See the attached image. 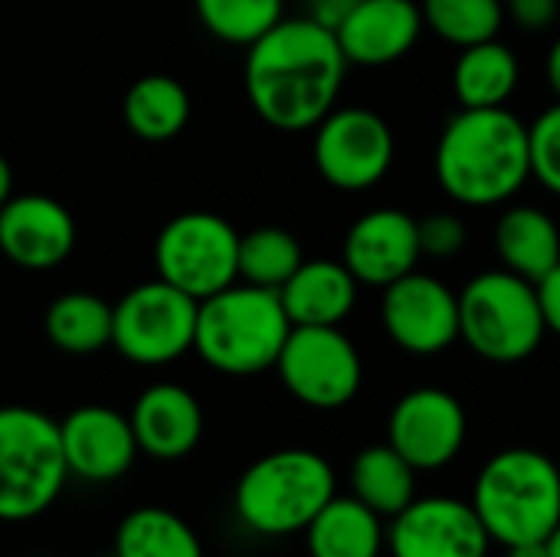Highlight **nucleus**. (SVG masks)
<instances>
[{
	"label": "nucleus",
	"instance_id": "nucleus-1",
	"mask_svg": "<svg viewBox=\"0 0 560 557\" xmlns=\"http://www.w3.org/2000/svg\"><path fill=\"white\" fill-rule=\"evenodd\" d=\"M348 59L338 36L312 16L279 20L249 46L243 82L256 115L279 131L315 128L345 82Z\"/></svg>",
	"mask_w": 560,
	"mask_h": 557
},
{
	"label": "nucleus",
	"instance_id": "nucleus-2",
	"mask_svg": "<svg viewBox=\"0 0 560 557\" xmlns=\"http://www.w3.org/2000/svg\"><path fill=\"white\" fill-rule=\"evenodd\" d=\"M532 177L528 125L509 108H463L436 144V181L463 207H495Z\"/></svg>",
	"mask_w": 560,
	"mask_h": 557
},
{
	"label": "nucleus",
	"instance_id": "nucleus-3",
	"mask_svg": "<svg viewBox=\"0 0 560 557\" xmlns=\"http://www.w3.org/2000/svg\"><path fill=\"white\" fill-rule=\"evenodd\" d=\"M472 509L492 542L512 548L548 542L560 525V469L538 450L495 453L476 476Z\"/></svg>",
	"mask_w": 560,
	"mask_h": 557
},
{
	"label": "nucleus",
	"instance_id": "nucleus-4",
	"mask_svg": "<svg viewBox=\"0 0 560 557\" xmlns=\"http://www.w3.org/2000/svg\"><path fill=\"white\" fill-rule=\"evenodd\" d=\"M292 332L279 292L259 286H230L200 302L194 351L220 374L249 378L276 368Z\"/></svg>",
	"mask_w": 560,
	"mask_h": 557
},
{
	"label": "nucleus",
	"instance_id": "nucleus-5",
	"mask_svg": "<svg viewBox=\"0 0 560 557\" xmlns=\"http://www.w3.org/2000/svg\"><path fill=\"white\" fill-rule=\"evenodd\" d=\"M335 469L312 450H276L256 460L236 483V519L266 538L305 532L335 499Z\"/></svg>",
	"mask_w": 560,
	"mask_h": 557
},
{
	"label": "nucleus",
	"instance_id": "nucleus-6",
	"mask_svg": "<svg viewBox=\"0 0 560 557\" xmlns=\"http://www.w3.org/2000/svg\"><path fill=\"white\" fill-rule=\"evenodd\" d=\"M548 335L538 286L492 269L476 276L459 292V338L492 364H515L532 358Z\"/></svg>",
	"mask_w": 560,
	"mask_h": 557
},
{
	"label": "nucleus",
	"instance_id": "nucleus-7",
	"mask_svg": "<svg viewBox=\"0 0 560 557\" xmlns=\"http://www.w3.org/2000/svg\"><path fill=\"white\" fill-rule=\"evenodd\" d=\"M69 476L59 423L33 407H0V522H30Z\"/></svg>",
	"mask_w": 560,
	"mask_h": 557
},
{
	"label": "nucleus",
	"instance_id": "nucleus-8",
	"mask_svg": "<svg viewBox=\"0 0 560 557\" xmlns=\"http://www.w3.org/2000/svg\"><path fill=\"white\" fill-rule=\"evenodd\" d=\"M154 266L158 279L203 302L240 279V233L220 213H177L154 240Z\"/></svg>",
	"mask_w": 560,
	"mask_h": 557
},
{
	"label": "nucleus",
	"instance_id": "nucleus-9",
	"mask_svg": "<svg viewBox=\"0 0 560 557\" xmlns=\"http://www.w3.org/2000/svg\"><path fill=\"white\" fill-rule=\"evenodd\" d=\"M200 302L164 279L135 286L118 299L112 348L144 368L171 364L194 348Z\"/></svg>",
	"mask_w": 560,
	"mask_h": 557
},
{
	"label": "nucleus",
	"instance_id": "nucleus-10",
	"mask_svg": "<svg viewBox=\"0 0 560 557\" xmlns=\"http://www.w3.org/2000/svg\"><path fill=\"white\" fill-rule=\"evenodd\" d=\"M276 371L285 391L315 410H338L361 391L364 368L341 325H292Z\"/></svg>",
	"mask_w": 560,
	"mask_h": 557
},
{
	"label": "nucleus",
	"instance_id": "nucleus-11",
	"mask_svg": "<svg viewBox=\"0 0 560 557\" xmlns=\"http://www.w3.org/2000/svg\"><path fill=\"white\" fill-rule=\"evenodd\" d=\"M312 158L331 187L368 190L394 164V131L371 108H331L315 125Z\"/></svg>",
	"mask_w": 560,
	"mask_h": 557
},
{
	"label": "nucleus",
	"instance_id": "nucleus-12",
	"mask_svg": "<svg viewBox=\"0 0 560 557\" xmlns=\"http://www.w3.org/2000/svg\"><path fill=\"white\" fill-rule=\"evenodd\" d=\"M466 410L443 387H417L404 394L387 420V443L417 469L433 473L450 466L466 446Z\"/></svg>",
	"mask_w": 560,
	"mask_h": 557
},
{
	"label": "nucleus",
	"instance_id": "nucleus-13",
	"mask_svg": "<svg viewBox=\"0 0 560 557\" xmlns=\"http://www.w3.org/2000/svg\"><path fill=\"white\" fill-rule=\"evenodd\" d=\"M384 332L400 351L440 355L459 338V295L427 272H407L381 299Z\"/></svg>",
	"mask_w": 560,
	"mask_h": 557
},
{
	"label": "nucleus",
	"instance_id": "nucleus-14",
	"mask_svg": "<svg viewBox=\"0 0 560 557\" xmlns=\"http://www.w3.org/2000/svg\"><path fill=\"white\" fill-rule=\"evenodd\" d=\"M489 545L492 538L472 502L450 496L413 499L387 529L390 557H486Z\"/></svg>",
	"mask_w": 560,
	"mask_h": 557
},
{
	"label": "nucleus",
	"instance_id": "nucleus-15",
	"mask_svg": "<svg viewBox=\"0 0 560 557\" xmlns=\"http://www.w3.org/2000/svg\"><path fill=\"white\" fill-rule=\"evenodd\" d=\"M423 250H420V227L407 210L381 207L364 213L351 223L345 236V256L341 263L351 269V276L361 286H381L404 279L417 269Z\"/></svg>",
	"mask_w": 560,
	"mask_h": 557
},
{
	"label": "nucleus",
	"instance_id": "nucleus-16",
	"mask_svg": "<svg viewBox=\"0 0 560 557\" xmlns=\"http://www.w3.org/2000/svg\"><path fill=\"white\" fill-rule=\"evenodd\" d=\"M72 250L75 220L59 200L46 194H23L0 207V253L13 266L46 272L66 263Z\"/></svg>",
	"mask_w": 560,
	"mask_h": 557
},
{
	"label": "nucleus",
	"instance_id": "nucleus-17",
	"mask_svg": "<svg viewBox=\"0 0 560 557\" xmlns=\"http://www.w3.org/2000/svg\"><path fill=\"white\" fill-rule=\"evenodd\" d=\"M59 437L69 476H79L85 483H112L125 476L141 453L131 420L102 404L75 407L59 423Z\"/></svg>",
	"mask_w": 560,
	"mask_h": 557
},
{
	"label": "nucleus",
	"instance_id": "nucleus-18",
	"mask_svg": "<svg viewBox=\"0 0 560 557\" xmlns=\"http://www.w3.org/2000/svg\"><path fill=\"white\" fill-rule=\"evenodd\" d=\"M423 26L413 0H354L335 36L348 66H390L413 49Z\"/></svg>",
	"mask_w": 560,
	"mask_h": 557
},
{
	"label": "nucleus",
	"instance_id": "nucleus-19",
	"mask_svg": "<svg viewBox=\"0 0 560 557\" xmlns=\"http://www.w3.org/2000/svg\"><path fill=\"white\" fill-rule=\"evenodd\" d=\"M138 450L154 460H184L203 437V410L180 384H151L131 407Z\"/></svg>",
	"mask_w": 560,
	"mask_h": 557
},
{
	"label": "nucleus",
	"instance_id": "nucleus-20",
	"mask_svg": "<svg viewBox=\"0 0 560 557\" xmlns=\"http://www.w3.org/2000/svg\"><path fill=\"white\" fill-rule=\"evenodd\" d=\"M358 279L345 263L305 259L279 289L292 325H341L358 305Z\"/></svg>",
	"mask_w": 560,
	"mask_h": 557
},
{
	"label": "nucleus",
	"instance_id": "nucleus-21",
	"mask_svg": "<svg viewBox=\"0 0 560 557\" xmlns=\"http://www.w3.org/2000/svg\"><path fill=\"white\" fill-rule=\"evenodd\" d=\"M308 557H381L387 548L384 522L354 496H335L305 529Z\"/></svg>",
	"mask_w": 560,
	"mask_h": 557
},
{
	"label": "nucleus",
	"instance_id": "nucleus-22",
	"mask_svg": "<svg viewBox=\"0 0 560 557\" xmlns=\"http://www.w3.org/2000/svg\"><path fill=\"white\" fill-rule=\"evenodd\" d=\"M495 250L502 269L538 286L560 263L558 223L538 207H512L495 223Z\"/></svg>",
	"mask_w": 560,
	"mask_h": 557
},
{
	"label": "nucleus",
	"instance_id": "nucleus-23",
	"mask_svg": "<svg viewBox=\"0 0 560 557\" xmlns=\"http://www.w3.org/2000/svg\"><path fill=\"white\" fill-rule=\"evenodd\" d=\"M518 56L495 39L466 46L453 66V92L463 108H502L518 89Z\"/></svg>",
	"mask_w": 560,
	"mask_h": 557
},
{
	"label": "nucleus",
	"instance_id": "nucleus-24",
	"mask_svg": "<svg viewBox=\"0 0 560 557\" xmlns=\"http://www.w3.org/2000/svg\"><path fill=\"white\" fill-rule=\"evenodd\" d=\"M121 115H125V125L141 141L161 144L184 131L190 118V95L174 76L151 72L131 82V89L125 92Z\"/></svg>",
	"mask_w": 560,
	"mask_h": 557
},
{
	"label": "nucleus",
	"instance_id": "nucleus-25",
	"mask_svg": "<svg viewBox=\"0 0 560 557\" xmlns=\"http://www.w3.org/2000/svg\"><path fill=\"white\" fill-rule=\"evenodd\" d=\"M351 489L381 519H394L417 499V469L390 443L368 446L351 463Z\"/></svg>",
	"mask_w": 560,
	"mask_h": 557
},
{
	"label": "nucleus",
	"instance_id": "nucleus-26",
	"mask_svg": "<svg viewBox=\"0 0 560 557\" xmlns=\"http://www.w3.org/2000/svg\"><path fill=\"white\" fill-rule=\"evenodd\" d=\"M115 305L92 292H66L43 315L46 338L66 355H95L112 345Z\"/></svg>",
	"mask_w": 560,
	"mask_h": 557
},
{
	"label": "nucleus",
	"instance_id": "nucleus-27",
	"mask_svg": "<svg viewBox=\"0 0 560 557\" xmlns=\"http://www.w3.org/2000/svg\"><path fill=\"white\" fill-rule=\"evenodd\" d=\"M115 557H203V545L180 515L148 506L121 519Z\"/></svg>",
	"mask_w": 560,
	"mask_h": 557
},
{
	"label": "nucleus",
	"instance_id": "nucleus-28",
	"mask_svg": "<svg viewBox=\"0 0 560 557\" xmlns=\"http://www.w3.org/2000/svg\"><path fill=\"white\" fill-rule=\"evenodd\" d=\"M305 263L299 240L282 227H259L240 236V279L279 292Z\"/></svg>",
	"mask_w": 560,
	"mask_h": 557
},
{
	"label": "nucleus",
	"instance_id": "nucleus-29",
	"mask_svg": "<svg viewBox=\"0 0 560 557\" xmlns=\"http://www.w3.org/2000/svg\"><path fill=\"white\" fill-rule=\"evenodd\" d=\"M420 10L423 23L459 49L495 39L505 20V0H423Z\"/></svg>",
	"mask_w": 560,
	"mask_h": 557
},
{
	"label": "nucleus",
	"instance_id": "nucleus-30",
	"mask_svg": "<svg viewBox=\"0 0 560 557\" xmlns=\"http://www.w3.org/2000/svg\"><path fill=\"white\" fill-rule=\"evenodd\" d=\"M194 10L210 36L253 46L282 20V0H194Z\"/></svg>",
	"mask_w": 560,
	"mask_h": 557
},
{
	"label": "nucleus",
	"instance_id": "nucleus-31",
	"mask_svg": "<svg viewBox=\"0 0 560 557\" xmlns=\"http://www.w3.org/2000/svg\"><path fill=\"white\" fill-rule=\"evenodd\" d=\"M532 174L560 197V102L545 108L535 125H528Z\"/></svg>",
	"mask_w": 560,
	"mask_h": 557
},
{
	"label": "nucleus",
	"instance_id": "nucleus-32",
	"mask_svg": "<svg viewBox=\"0 0 560 557\" xmlns=\"http://www.w3.org/2000/svg\"><path fill=\"white\" fill-rule=\"evenodd\" d=\"M420 227V250L423 256L446 259L463 253L466 246V223L456 213H433L427 220H417Z\"/></svg>",
	"mask_w": 560,
	"mask_h": 557
},
{
	"label": "nucleus",
	"instance_id": "nucleus-33",
	"mask_svg": "<svg viewBox=\"0 0 560 557\" xmlns=\"http://www.w3.org/2000/svg\"><path fill=\"white\" fill-rule=\"evenodd\" d=\"M509 13L525 30H548L560 13V0H505Z\"/></svg>",
	"mask_w": 560,
	"mask_h": 557
},
{
	"label": "nucleus",
	"instance_id": "nucleus-34",
	"mask_svg": "<svg viewBox=\"0 0 560 557\" xmlns=\"http://www.w3.org/2000/svg\"><path fill=\"white\" fill-rule=\"evenodd\" d=\"M538 295H541V309H545L548 332L560 335V263L538 282Z\"/></svg>",
	"mask_w": 560,
	"mask_h": 557
},
{
	"label": "nucleus",
	"instance_id": "nucleus-35",
	"mask_svg": "<svg viewBox=\"0 0 560 557\" xmlns=\"http://www.w3.org/2000/svg\"><path fill=\"white\" fill-rule=\"evenodd\" d=\"M351 7H354V0H312V20L335 33L345 23V16L351 13Z\"/></svg>",
	"mask_w": 560,
	"mask_h": 557
},
{
	"label": "nucleus",
	"instance_id": "nucleus-36",
	"mask_svg": "<svg viewBox=\"0 0 560 557\" xmlns=\"http://www.w3.org/2000/svg\"><path fill=\"white\" fill-rule=\"evenodd\" d=\"M509 557H551L548 542H525V545H512Z\"/></svg>",
	"mask_w": 560,
	"mask_h": 557
},
{
	"label": "nucleus",
	"instance_id": "nucleus-37",
	"mask_svg": "<svg viewBox=\"0 0 560 557\" xmlns=\"http://www.w3.org/2000/svg\"><path fill=\"white\" fill-rule=\"evenodd\" d=\"M548 82H551V89H555V95H558L560 102V36L555 39L551 53H548Z\"/></svg>",
	"mask_w": 560,
	"mask_h": 557
},
{
	"label": "nucleus",
	"instance_id": "nucleus-38",
	"mask_svg": "<svg viewBox=\"0 0 560 557\" xmlns=\"http://www.w3.org/2000/svg\"><path fill=\"white\" fill-rule=\"evenodd\" d=\"M13 190V171H10V164H7V158L0 154V207L13 197L10 194Z\"/></svg>",
	"mask_w": 560,
	"mask_h": 557
},
{
	"label": "nucleus",
	"instance_id": "nucleus-39",
	"mask_svg": "<svg viewBox=\"0 0 560 557\" xmlns=\"http://www.w3.org/2000/svg\"><path fill=\"white\" fill-rule=\"evenodd\" d=\"M548 548H551V557H560V525L555 529V535L548 538Z\"/></svg>",
	"mask_w": 560,
	"mask_h": 557
},
{
	"label": "nucleus",
	"instance_id": "nucleus-40",
	"mask_svg": "<svg viewBox=\"0 0 560 557\" xmlns=\"http://www.w3.org/2000/svg\"><path fill=\"white\" fill-rule=\"evenodd\" d=\"M112 557H115V555H112Z\"/></svg>",
	"mask_w": 560,
	"mask_h": 557
}]
</instances>
